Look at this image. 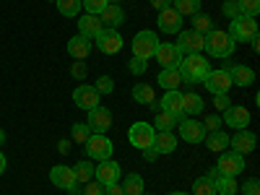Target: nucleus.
Segmentation results:
<instances>
[{
    "mask_svg": "<svg viewBox=\"0 0 260 195\" xmlns=\"http://www.w3.org/2000/svg\"><path fill=\"white\" fill-rule=\"evenodd\" d=\"M154 136H156V130L151 122H133L127 130V141L133 143L136 148H148V146H154Z\"/></svg>",
    "mask_w": 260,
    "mask_h": 195,
    "instance_id": "obj_7",
    "label": "nucleus"
},
{
    "mask_svg": "<svg viewBox=\"0 0 260 195\" xmlns=\"http://www.w3.org/2000/svg\"><path fill=\"white\" fill-rule=\"evenodd\" d=\"M94 39H96L99 52H104V55H117L122 50V37L117 29H102Z\"/></svg>",
    "mask_w": 260,
    "mask_h": 195,
    "instance_id": "obj_9",
    "label": "nucleus"
},
{
    "mask_svg": "<svg viewBox=\"0 0 260 195\" xmlns=\"http://www.w3.org/2000/svg\"><path fill=\"white\" fill-rule=\"evenodd\" d=\"M133 102H138V104H151V102H156L154 86H148V83H136V86H133Z\"/></svg>",
    "mask_w": 260,
    "mask_h": 195,
    "instance_id": "obj_30",
    "label": "nucleus"
},
{
    "mask_svg": "<svg viewBox=\"0 0 260 195\" xmlns=\"http://www.w3.org/2000/svg\"><path fill=\"white\" fill-rule=\"evenodd\" d=\"M146 68H148V60H141V57H130V62H127V71L138 78L146 73Z\"/></svg>",
    "mask_w": 260,
    "mask_h": 195,
    "instance_id": "obj_42",
    "label": "nucleus"
},
{
    "mask_svg": "<svg viewBox=\"0 0 260 195\" xmlns=\"http://www.w3.org/2000/svg\"><path fill=\"white\" fill-rule=\"evenodd\" d=\"M156 81H159L161 89H167V91H177V89H180V83H182V76H180L177 68H161Z\"/></svg>",
    "mask_w": 260,
    "mask_h": 195,
    "instance_id": "obj_24",
    "label": "nucleus"
},
{
    "mask_svg": "<svg viewBox=\"0 0 260 195\" xmlns=\"http://www.w3.org/2000/svg\"><path fill=\"white\" fill-rule=\"evenodd\" d=\"M73 175H76V182H91L94 180V164L91 161H78L73 167Z\"/></svg>",
    "mask_w": 260,
    "mask_h": 195,
    "instance_id": "obj_33",
    "label": "nucleus"
},
{
    "mask_svg": "<svg viewBox=\"0 0 260 195\" xmlns=\"http://www.w3.org/2000/svg\"><path fill=\"white\" fill-rule=\"evenodd\" d=\"M203 143H206L208 151H216V154H221V151H226V146H229V136L224 133V130H213V133H206Z\"/></svg>",
    "mask_w": 260,
    "mask_h": 195,
    "instance_id": "obj_27",
    "label": "nucleus"
},
{
    "mask_svg": "<svg viewBox=\"0 0 260 195\" xmlns=\"http://www.w3.org/2000/svg\"><path fill=\"white\" fill-rule=\"evenodd\" d=\"M159 107H161V112L175 115L177 120H180V117H185V115H182V94H180V91H167V94L161 96Z\"/></svg>",
    "mask_w": 260,
    "mask_h": 195,
    "instance_id": "obj_22",
    "label": "nucleus"
},
{
    "mask_svg": "<svg viewBox=\"0 0 260 195\" xmlns=\"http://www.w3.org/2000/svg\"><path fill=\"white\" fill-rule=\"evenodd\" d=\"M177 71H180V76H182L185 83H203V78L211 73V62L201 52H192V55H185L180 60Z\"/></svg>",
    "mask_w": 260,
    "mask_h": 195,
    "instance_id": "obj_1",
    "label": "nucleus"
},
{
    "mask_svg": "<svg viewBox=\"0 0 260 195\" xmlns=\"http://www.w3.org/2000/svg\"><path fill=\"white\" fill-rule=\"evenodd\" d=\"M86 125H89L91 133H102L104 136L107 130L112 127V112L99 104V107H94V110H89V122H86Z\"/></svg>",
    "mask_w": 260,
    "mask_h": 195,
    "instance_id": "obj_11",
    "label": "nucleus"
},
{
    "mask_svg": "<svg viewBox=\"0 0 260 195\" xmlns=\"http://www.w3.org/2000/svg\"><path fill=\"white\" fill-rule=\"evenodd\" d=\"M226 34H229L234 42H250V39L257 37V21L250 18V16H237V18H232Z\"/></svg>",
    "mask_w": 260,
    "mask_h": 195,
    "instance_id": "obj_3",
    "label": "nucleus"
},
{
    "mask_svg": "<svg viewBox=\"0 0 260 195\" xmlns=\"http://www.w3.org/2000/svg\"><path fill=\"white\" fill-rule=\"evenodd\" d=\"M206 177H211V180H216V177H219V169H216V167H211V169H208V175H206Z\"/></svg>",
    "mask_w": 260,
    "mask_h": 195,
    "instance_id": "obj_54",
    "label": "nucleus"
},
{
    "mask_svg": "<svg viewBox=\"0 0 260 195\" xmlns=\"http://www.w3.org/2000/svg\"><path fill=\"white\" fill-rule=\"evenodd\" d=\"M242 195H260V180H257V177L245 180V185H242Z\"/></svg>",
    "mask_w": 260,
    "mask_h": 195,
    "instance_id": "obj_43",
    "label": "nucleus"
},
{
    "mask_svg": "<svg viewBox=\"0 0 260 195\" xmlns=\"http://www.w3.org/2000/svg\"><path fill=\"white\" fill-rule=\"evenodd\" d=\"M86 73H89V68H86V62H83V60H76V62L71 65V76H73V78L81 81V78H86Z\"/></svg>",
    "mask_w": 260,
    "mask_h": 195,
    "instance_id": "obj_45",
    "label": "nucleus"
},
{
    "mask_svg": "<svg viewBox=\"0 0 260 195\" xmlns=\"http://www.w3.org/2000/svg\"><path fill=\"white\" fill-rule=\"evenodd\" d=\"M177 125V117L175 115H169V112H156V117H154V130L156 133H161V130H172Z\"/></svg>",
    "mask_w": 260,
    "mask_h": 195,
    "instance_id": "obj_35",
    "label": "nucleus"
},
{
    "mask_svg": "<svg viewBox=\"0 0 260 195\" xmlns=\"http://www.w3.org/2000/svg\"><path fill=\"white\" fill-rule=\"evenodd\" d=\"M156 47H159L156 31H148V29H146V31H138V34L133 37V57L148 60V57H154Z\"/></svg>",
    "mask_w": 260,
    "mask_h": 195,
    "instance_id": "obj_5",
    "label": "nucleus"
},
{
    "mask_svg": "<svg viewBox=\"0 0 260 195\" xmlns=\"http://www.w3.org/2000/svg\"><path fill=\"white\" fill-rule=\"evenodd\" d=\"M94 89H96L99 94H112V91H115V81H112L110 76H99L96 83H94Z\"/></svg>",
    "mask_w": 260,
    "mask_h": 195,
    "instance_id": "obj_41",
    "label": "nucleus"
},
{
    "mask_svg": "<svg viewBox=\"0 0 260 195\" xmlns=\"http://www.w3.org/2000/svg\"><path fill=\"white\" fill-rule=\"evenodd\" d=\"M216 169H219V175H224V177H237L245 169V156L237 154V151H221L219 161H216Z\"/></svg>",
    "mask_w": 260,
    "mask_h": 195,
    "instance_id": "obj_8",
    "label": "nucleus"
},
{
    "mask_svg": "<svg viewBox=\"0 0 260 195\" xmlns=\"http://www.w3.org/2000/svg\"><path fill=\"white\" fill-rule=\"evenodd\" d=\"M143 156H146V161H156L159 159V151L154 146H148V148H143Z\"/></svg>",
    "mask_w": 260,
    "mask_h": 195,
    "instance_id": "obj_50",
    "label": "nucleus"
},
{
    "mask_svg": "<svg viewBox=\"0 0 260 195\" xmlns=\"http://www.w3.org/2000/svg\"><path fill=\"white\" fill-rule=\"evenodd\" d=\"M206 47V34H198V31H180L177 42H175V50L180 52V57L185 55H192V52H203Z\"/></svg>",
    "mask_w": 260,
    "mask_h": 195,
    "instance_id": "obj_6",
    "label": "nucleus"
},
{
    "mask_svg": "<svg viewBox=\"0 0 260 195\" xmlns=\"http://www.w3.org/2000/svg\"><path fill=\"white\" fill-rule=\"evenodd\" d=\"M221 117L219 115H208L206 120H203V127H206V133H213V130H221Z\"/></svg>",
    "mask_w": 260,
    "mask_h": 195,
    "instance_id": "obj_44",
    "label": "nucleus"
},
{
    "mask_svg": "<svg viewBox=\"0 0 260 195\" xmlns=\"http://www.w3.org/2000/svg\"><path fill=\"white\" fill-rule=\"evenodd\" d=\"M229 78H232V86H240V89H245V86H252L255 83V71L247 68V65H229Z\"/></svg>",
    "mask_w": 260,
    "mask_h": 195,
    "instance_id": "obj_20",
    "label": "nucleus"
},
{
    "mask_svg": "<svg viewBox=\"0 0 260 195\" xmlns=\"http://www.w3.org/2000/svg\"><path fill=\"white\" fill-rule=\"evenodd\" d=\"M110 3H112V6H120V0H110Z\"/></svg>",
    "mask_w": 260,
    "mask_h": 195,
    "instance_id": "obj_56",
    "label": "nucleus"
},
{
    "mask_svg": "<svg viewBox=\"0 0 260 195\" xmlns=\"http://www.w3.org/2000/svg\"><path fill=\"white\" fill-rule=\"evenodd\" d=\"M192 195H216V187H213V180L211 177H198L192 182Z\"/></svg>",
    "mask_w": 260,
    "mask_h": 195,
    "instance_id": "obj_37",
    "label": "nucleus"
},
{
    "mask_svg": "<svg viewBox=\"0 0 260 195\" xmlns=\"http://www.w3.org/2000/svg\"><path fill=\"white\" fill-rule=\"evenodd\" d=\"M6 167H8V159L3 156V151H0V175H3V172H6Z\"/></svg>",
    "mask_w": 260,
    "mask_h": 195,
    "instance_id": "obj_53",
    "label": "nucleus"
},
{
    "mask_svg": "<svg viewBox=\"0 0 260 195\" xmlns=\"http://www.w3.org/2000/svg\"><path fill=\"white\" fill-rule=\"evenodd\" d=\"M104 26H102V21H99V16H81L78 18V31H81V37H86V39H91V37H96L99 31H102Z\"/></svg>",
    "mask_w": 260,
    "mask_h": 195,
    "instance_id": "obj_25",
    "label": "nucleus"
},
{
    "mask_svg": "<svg viewBox=\"0 0 260 195\" xmlns=\"http://www.w3.org/2000/svg\"><path fill=\"white\" fill-rule=\"evenodd\" d=\"M107 6H110V0H81V8H86L91 16H99Z\"/></svg>",
    "mask_w": 260,
    "mask_h": 195,
    "instance_id": "obj_40",
    "label": "nucleus"
},
{
    "mask_svg": "<svg viewBox=\"0 0 260 195\" xmlns=\"http://www.w3.org/2000/svg\"><path fill=\"white\" fill-rule=\"evenodd\" d=\"M177 125H180V138H182L185 143H203V138H206V127H203V122L180 117Z\"/></svg>",
    "mask_w": 260,
    "mask_h": 195,
    "instance_id": "obj_12",
    "label": "nucleus"
},
{
    "mask_svg": "<svg viewBox=\"0 0 260 195\" xmlns=\"http://www.w3.org/2000/svg\"><path fill=\"white\" fill-rule=\"evenodd\" d=\"M89 136H91V130H89V125H86V122H76L71 127V141H76V143H86V141H89Z\"/></svg>",
    "mask_w": 260,
    "mask_h": 195,
    "instance_id": "obj_38",
    "label": "nucleus"
},
{
    "mask_svg": "<svg viewBox=\"0 0 260 195\" xmlns=\"http://www.w3.org/2000/svg\"><path fill=\"white\" fill-rule=\"evenodd\" d=\"M120 175H122L120 164L112 161V159H104V161H99V167H94V177L102 187L112 185V182H120Z\"/></svg>",
    "mask_w": 260,
    "mask_h": 195,
    "instance_id": "obj_10",
    "label": "nucleus"
},
{
    "mask_svg": "<svg viewBox=\"0 0 260 195\" xmlns=\"http://www.w3.org/2000/svg\"><path fill=\"white\" fill-rule=\"evenodd\" d=\"M104 195H125V192H122V185L120 182H112V185L104 187Z\"/></svg>",
    "mask_w": 260,
    "mask_h": 195,
    "instance_id": "obj_49",
    "label": "nucleus"
},
{
    "mask_svg": "<svg viewBox=\"0 0 260 195\" xmlns=\"http://www.w3.org/2000/svg\"><path fill=\"white\" fill-rule=\"evenodd\" d=\"M55 3H57L60 16H65V18H76L81 11V0H55Z\"/></svg>",
    "mask_w": 260,
    "mask_h": 195,
    "instance_id": "obj_34",
    "label": "nucleus"
},
{
    "mask_svg": "<svg viewBox=\"0 0 260 195\" xmlns=\"http://www.w3.org/2000/svg\"><path fill=\"white\" fill-rule=\"evenodd\" d=\"M201 112H203V96L192 91L182 94V115L187 117V115H201Z\"/></svg>",
    "mask_w": 260,
    "mask_h": 195,
    "instance_id": "obj_28",
    "label": "nucleus"
},
{
    "mask_svg": "<svg viewBox=\"0 0 260 195\" xmlns=\"http://www.w3.org/2000/svg\"><path fill=\"white\" fill-rule=\"evenodd\" d=\"M213 187H216V195H237L240 192L237 177H224V175H219L213 180Z\"/></svg>",
    "mask_w": 260,
    "mask_h": 195,
    "instance_id": "obj_29",
    "label": "nucleus"
},
{
    "mask_svg": "<svg viewBox=\"0 0 260 195\" xmlns=\"http://www.w3.org/2000/svg\"><path fill=\"white\" fill-rule=\"evenodd\" d=\"M60 154H68V151H71V141H60Z\"/></svg>",
    "mask_w": 260,
    "mask_h": 195,
    "instance_id": "obj_52",
    "label": "nucleus"
},
{
    "mask_svg": "<svg viewBox=\"0 0 260 195\" xmlns=\"http://www.w3.org/2000/svg\"><path fill=\"white\" fill-rule=\"evenodd\" d=\"M213 96H216L213 104H216V110H219V112H224V110H229V107H232V99L226 94H213Z\"/></svg>",
    "mask_w": 260,
    "mask_h": 195,
    "instance_id": "obj_47",
    "label": "nucleus"
},
{
    "mask_svg": "<svg viewBox=\"0 0 260 195\" xmlns=\"http://www.w3.org/2000/svg\"><path fill=\"white\" fill-rule=\"evenodd\" d=\"M151 6H154L156 11H164V8L172 6V0H151Z\"/></svg>",
    "mask_w": 260,
    "mask_h": 195,
    "instance_id": "obj_51",
    "label": "nucleus"
},
{
    "mask_svg": "<svg viewBox=\"0 0 260 195\" xmlns=\"http://www.w3.org/2000/svg\"><path fill=\"white\" fill-rule=\"evenodd\" d=\"M50 3H55V0H50Z\"/></svg>",
    "mask_w": 260,
    "mask_h": 195,
    "instance_id": "obj_58",
    "label": "nucleus"
},
{
    "mask_svg": "<svg viewBox=\"0 0 260 195\" xmlns=\"http://www.w3.org/2000/svg\"><path fill=\"white\" fill-rule=\"evenodd\" d=\"M221 11H224V16H229V18H237V16H240V6H237V0H224Z\"/></svg>",
    "mask_w": 260,
    "mask_h": 195,
    "instance_id": "obj_46",
    "label": "nucleus"
},
{
    "mask_svg": "<svg viewBox=\"0 0 260 195\" xmlns=\"http://www.w3.org/2000/svg\"><path fill=\"white\" fill-rule=\"evenodd\" d=\"M99 21H102V26H107V29H117V26H122L125 24V11L120 8V6H107L102 13H99Z\"/></svg>",
    "mask_w": 260,
    "mask_h": 195,
    "instance_id": "obj_21",
    "label": "nucleus"
},
{
    "mask_svg": "<svg viewBox=\"0 0 260 195\" xmlns=\"http://www.w3.org/2000/svg\"><path fill=\"white\" fill-rule=\"evenodd\" d=\"M169 195H187V192H169Z\"/></svg>",
    "mask_w": 260,
    "mask_h": 195,
    "instance_id": "obj_57",
    "label": "nucleus"
},
{
    "mask_svg": "<svg viewBox=\"0 0 260 195\" xmlns=\"http://www.w3.org/2000/svg\"><path fill=\"white\" fill-rule=\"evenodd\" d=\"M83 195H104V187H102L99 182H86Z\"/></svg>",
    "mask_w": 260,
    "mask_h": 195,
    "instance_id": "obj_48",
    "label": "nucleus"
},
{
    "mask_svg": "<svg viewBox=\"0 0 260 195\" xmlns=\"http://www.w3.org/2000/svg\"><path fill=\"white\" fill-rule=\"evenodd\" d=\"M68 52H71V57H76V60L89 57V52H91V39H86V37H81V34L71 37V42H68Z\"/></svg>",
    "mask_w": 260,
    "mask_h": 195,
    "instance_id": "obj_23",
    "label": "nucleus"
},
{
    "mask_svg": "<svg viewBox=\"0 0 260 195\" xmlns=\"http://www.w3.org/2000/svg\"><path fill=\"white\" fill-rule=\"evenodd\" d=\"M122 192H125V195H143V177H141V175H136V172L125 175Z\"/></svg>",
    "mask_w": 260,
    "mask_h": 195,
    "instance_id": "obj_31",
    "label": "nucleus"
},
{
    "mask_svg": "<svg viewBox=\"0 0 260 195\" xmlns=\"http://www.w3.org/2000/svg\"><path fill=\"white\" fill-rule=\"evenodd\" d=\"M6 143V133H3V130H0V146H3Z\"/></svg>",
    "mask_w": 260,
    "mask_h": 195,
    "instance_id": "obj_55",
    "label": "nucleus"
},
{
    "mask_svg": "<svg viewBox=\"0 0 260 195\" xmlns=\"http://www.w3.org/2000/svg\"><path fill=\"white\" fill-rule=\"evenodd\" d=\"M156 24H159V29H161L164 34H180V31H182V16L169 6V8L159 11Z\"/></svg>",
    "mask_w": 260,
    "mask_h": 195,
    "instance_id": "obj_15",
    "label": "nucleus"
},
{
    "mask_svg": "<svg viewBox=\"0 0 260 195\" xmlns=\"http://www.w3.org/2000/svg\"><path fill=\"white\" fill-rule=\"evenodd\" d=\"M154 148L159 151V156H161V154H172V151L177 148L175 133H172V130H161V133H156V136H154Z\"/></svg>",
    "mask_w": 260,
    "mask_h": 195,
    "instance_id": "obj_26",
    "label": "nucleus"
},
{
    "mask_svg": "<svg viewBox=\"0 0 260 195\" xmlns=\"http://www.w3.org/2000/svg\"><path fill=\"white\" fill-rule=\"evenodd\" d=\"M172 8H175L182 18L185 16H195V13H201V0H175V3H172Z\"/></svg>",
    "mask_w": 260,
    "mask_h": 195,
    "instance_id": "obj_32",
    "label": "nucleus"
},
{
    "mask_svg": "<svg viewBox=\"0 0 260 195\" xmlns=\"http://www.w3.org/2000/svg\"><path fill=\"white\" fill-rule=\"evenodd\" d=\"M50 182H52L55 187L65 190V192L78 185V182H76V175H73V167H65V164L52 167V172H50Z\"/></svg>",
    "mask_w": 260,
    "mask_h": 195,
    "instance_id": "obj_16",
    "label": "nucleus"
},
{
    "mask_svg": "<svg viewBox=\"0 0 260 195\" xmlns=\"http://www.w3.org/2000/svg\"><path fill=\"white\" fill-rule=\"evenodd\" d=\"M224 122L229 127H237V130H245L250 125V110L242 104H232L229 110H224Z\"/></svg>",
    "mask_w": 260,
    "mask_h": 195,
    "instance_id": "obj_17",
    "label": "nucleus"
},
{
    "mask_svg": "<svg viewBox=\"0 0 260 195\" xmlns=\"http://www.w3.org/2000/svg\"><path fill=\"white\" fill-rule=\"evenodd\" d=\"M229 146L237 151V154H250V151H255V146H257V136L252 133V130H237V136L234 138H229Z\"/></svg>",
    "mask_w": 260,
    "mask_h": 195,
    "instance_id": "obj_18",
    "label": "nucleus"
},
{
    "mask_svg": "<svg viewBox=\"0 0 260 195\" xmlns=\"http://www.w3.org/2000/svg\"><path fill=\"white\" fill-rule=\"evenodd\" d=\"M234 45H237V42H234L226 31L211 29V31L206 34V47H203V50H206L211 57H221V60H226V57H232Z\"/></svg>",
    "mask_w": 260,
    "mask_h": 195,
    "instance_id": "obj_2",
    "label": "nucleus"
},
{
    "mask_svg": "<svg viewBox=\"0 0 260 195\" xmlns=\"http://www.w3.org/2000/svg\"><path fill=\"white\" fill-rule=\"evenodd\" d=\"M154 57H156V62L161 65V68H177L180 60H182L180 52L175 50V45H169V42H159Z\"/></svg>",
    "mask_w": 260,
    "mask_h": 195,
    "instance_id": "obj_19",
    "label": "nucleus"
},
{
    "mask_svg": "<svg viewBox=\"0 0 260 195\" xmlns=\"http://www.w3.org/2000/svg\"><path fill=\"white\" fill-rule=\"evenodd\" d=\"M237 6H240V16L255 18L260 13V0H237Z\"/></svg>",
    "mask_w": 260,
    "mask_h": 195,
    "instance_id": "obj_39",
    "label": "nucleus"
},
{
    "mask_svg": "<svg viewBox=\"0 0 260 195\" xmlns=\"http://www.w3.org/2000/svg\"><path fill=\"white\" fill-rule=\"evenodd\" d=\"M73 102L78 110H94V107H99V91L94 89V86H86V83H78L76 91H73Z\"/></svg>",
    "mask_w": 260,
    "mask_h": 195,
    "instance_id": "obj_13",
    "label": "nucleus"
},
{
    "mask_svg": "<svg viewBox=\"0 0 260 195\" xmlns=\"http://www.w3.org/2000/svg\"><path fill=\"white\" fill-rule=\"evenodd\" d=\"M83 146H86V156H89V159H96V161L112 159V151H115L112 141L107 138V136H102V133H91L89 141H86Z\"/></svg>",
    "mask_w": 260,
    "mask_h": 195,
    "instance_id": "obj_4",
    "label": "nucleus"
},
{
    "mask_svg": "<svg viewBox=\"0 0 260 195\" xmlns=\"http://www.w3.org/2000/svg\"><path fill=\"white\" fill-rule=\"evenodd\" d=\"M203 86L211 91V94H226L232 89V78H229V71L221 68V71H211L206 78H203Z\"/></svg>",
    "mask_w": 260,
    "mask_h": 195,
    "instance_id": "obj_14",
    "label": "nucleus"
},
{
    "mask_svg": "<svg viewBox=\"0 0 260 195\" xmlns=\"http://www.w3.org/2000/svg\"><path fill=\"white\" fill-rule=\"evenodd\" d=\"M213 29V18L208 13H195L192 16V31H198V34H208Z\"/></svg>",
    "mask_w": 260,
    "mask_h": 195,
    "instance_id": "obj_36",
    "label": "nucleus"
}]
</instances>
